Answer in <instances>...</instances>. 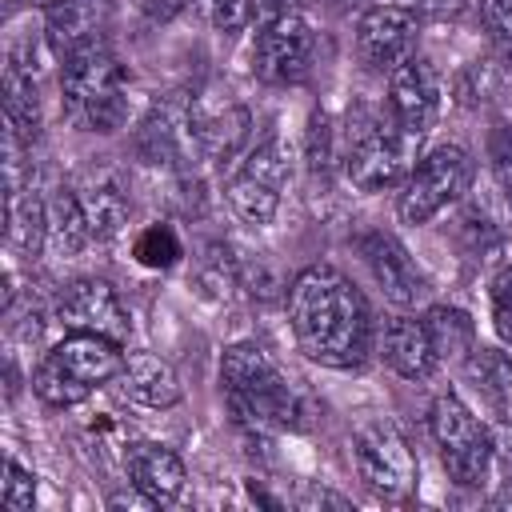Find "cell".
<instances>
[{"instance_id": "obj_7", "label": "cell", "mask_w": 512, "mask_h": 512, "mask_svg": "<svg viewBox=\"0 0 512 512\" xmlns=\"http://www.w3.org/2000/svg\"><path fill=\"white\" fill-rule=\"evenodd\" d=\"M468 184H472V156L460 144H436L400 180L396 212L404 224H428L444 208H452L468 192Z\"/></svg>"}, {"instance_id": "obj_33", "label": "cell", "mask_w": 512, "mask_h": 512, "mask_svg": "<svg viewBox=\"0 0 512 512\" xmlns=\"http://www.w3.org/2000/svg\"><path fill=\"white\" fill-rule=\"evenodd\" d=\"M300 504H308V508H316V504L348 508V500H344V496H336V492H328V488H312V492H304V500H300Z\"/></svg>"}, {"instance_id": "obj_10", "label": "cell", "mask_w": 512, "mask_h": 512, "mask_svg": "<svg viewBox=\"0 0 512 512\" xmlns=\"http://www.w3.org/2000/svg\"><path fill=\"white\" fill-rule=\"evenodd\" d=\"M420 44V16L408 12L404 4H372L356 20V56L372 72H396L404 60L416 56Z\"/></svg>"}, {"instance_id": "obj_24", "label": "cell", "mask_w": 512, "mask_h": 512, "mask_svg": "<svg viewBox=\"0 0 512 512\" xmlns=\"http://www.w3.org/2000/svg\"><path fill=\"white\" fill-rule=\"evenodd\" d=\"M48 240H52V248H60L68 256L92 244L84 208L76 200V188H68V184L52 188V196H48Z\"/></svg>"}, {"instance_id": "obj_22", "label": "cell", "mask_w": 512, "mask_h": 512, "mask_svg": "<svg viewBox=\"0 0 512 512\" xmlns=\"http://www.w3.org/2000/svg\"><path fill=\"white\" fill-rule=\"evenodd\" d=\"M224 200L244 224H256V228L272 224L276 212H280V188L260 180V176H252V172H244V168L224 184Z\"/></svg>"}, {"instance_id": "obj_8", "label": "cell", "mask_w": 512, "mask_h": 512, "mask_svg": "<svg viewBox=\"0 0 512 512\" xmlns=\"http://www.w3.org/2000/svg\"><path fill=\"white\" fill-rule=\"evenodd\" d=\"M352 456L360 480L380 500H404L416 488V456L392 416H368L352 432Z\"/></svg>"}, {"instance_id": "obj_32", "label": "cell", "mask_w": 512, "mask_h": 512, "mask_svg": "<svg viewBox=\"0 0 512 512\" xmlns=\"http://www.w3.org/2000/svg\"><path fill=\"white\" fill-rule=\"evenodd\" d=\"M396 4H404L420 20H452V16H460L468 8V0H396Z\"/></svg>"}, {"instance_id": "obj_16", "label": "cell", "mask_w": 512, "mask_h": 512, "mask_svg": "<svg viewBox=\"0 0 512 512\" xmlns=\"http://www.w3.org/2000/svg\"><path fill=\"white\" fill-rule=\"evenodd\" d=\"M116 380L132 404L152 408V412H164V408L180 404V396H184L176 368L156 352H124V368Z\"/></svg>"}, {"instance_id": "obj_13", "label": "cell", "mask_w": 512, "mask_h": 512, "mask_svg": "<svg viewBox=\"0 0 512 512\" xmlns=\"http://www.w3.org/2000/svg\"><path fill=\"white\" fill-rule=\"evenodd\" d=\"M356 252L364 256V264H368L372 280L380 284L384 300H392L396 308H412L428 296L432 284H428L424 268L408 256V248L392 232H364L356 240Z\"/></svg>"}, {"instance_id": "obj_9", "label": "cell", "mask_w": 512, "mask_h": 512, "mask_svg": "<svg viewBox=\"0 0 512 512\" xmlns=\"http://www.w3.org/2000/svg\"><path fill=\"white\" fill-rule=\"evenodd\" d=\"M316 36L300 12L268 16L252 40V76L264 84H300L312 64Z\"/></svg>"}, {"instance_id": "obj_4", "label": "cell", "mask_w": 512, "mask_h": 512, "mask_svg": "<svg viewBox=\"0 0 512 512\" xmlns=\"http://www.w3.org/2000/svg\"><path fill=\"white\" fill-rule=\"evenodd\" d=\"M60 92H64V108L76 124H84L88 132L112 136L124 128L128 120V80H124V64L112 56V48L104 40L64 56L60 68Z\"/></svg>"}, {"instance_id": "obj_34", "label": "cell", "mask_w": 512, "mask_h": 512, "mask_svg": "<svg viewBox=\"0 0 512 512\" xmlns=\"http://www.w3.org/2000/svg\"><path fill=\"white\" fill-rule=\"evenodd\" d=\"M260 12H268V16H280V12H292V4L296 0H252Z\"/></svg>"}, {"instance_id": "obj_27", "label": "cell", "mask_w": 512, "mask_h": 512, "mask_svg": "<svg viewBox=\"0 0 512 512\" xmlns=\"http://www.w3.org/2000/svg\"><path fill=\"white\" fill-rule=\"evenodd\" d=\"M0 504L8 512H28L36 504V472L24 468L16 456L4 460V484H0Z\"/></svg>"}, {"instance_id": "obj_12", "label": "cell", "mask_w": 512, "mask_h": 512, "mask_svg": "<svg viewBox=\"0 0 512 512\" xmlns=\"http://www.w3.org/2000/svg\"><path fill=\"white\" fill-rule=\"evenodd\" d=\"M440 104H444V88H440V72L428 56H412L396 72H388V116L412 140H424L432 132Z\"/></svg>"}, {"instance_id": "obj_36", "label": "cell", "mask_w": 512, "mask_h": 512, "mask_svg": "<svg viewBox=\"0 0 512 512\" xmlns=\"http://www.w3.org/2000/svg\"><path fill=\"white\" fill-rule=\"evenodd\" d=\"M504 416H508V420H512V400H508V408H504Z\"/></svg>"}, {"instance_id": "obj_6", "label": "cell", "mask_w": 512, "mask_h": 512, "mask_svg": "<svg viewBox=\"0 0 512 512\" xmlns=\"http://www.w3.org/2000/svg\"><path fill=\"white\" fill-rule=\"evenodd\" d=\"M428 432H432V440L440 448L448 480H456L460 488H480L492 476V468H496V436L488 432V424L456 392H440L432 400Z\"/></svg>"}, {"instance_id": "obj_15", "label": "cell", "mask_w": 512, "mask_h": 512, "mask_svg": "<svg viewBox=\"0 0 512 512\" xmlns=\"http://www.w3.org/2000/svg\"><path fill=\"white\" fill-rule=\"evenodd\" d=\"M380 356L384 364L404 376V380H428L436 372V348H432V336L424 328V320L416 316H392L384 320V332H380Z\"/></svg>"}, {"instance_id": "obj_30", "label": "cell", "mask_w": 512, "mask_h": 512, "mask_svg": "<svg viewBox=\"0 0 512 512\" xmlns=\"http://www.w3.org/2000/svg\"><path fill=\"white\" fill-rule=\"evenodd\" d=\"M480 16H484V28H488L496 56L512 68V0H484Z\"/></svg>"}, {"instance_id": "obj_25", "label": "cell", "mask_w": 512, "mask_h": 512, "mask_svg": "<svg viewBox=\"0 0 512 512\" xmlns=\"http://www.w3.org/2000/svg\"><path fill=\"white\" fill-rule=\"evenodd\" d=\"M468 372H472L476 388H484L488 400L504 412L508 400H512V356H504L500 348H484V344H476V348L468 352Z\"/></svg>"}, {"instance_id": "obj_31", "label": "cell", "mask_w": 512, "mask_h": 512, "mask_svg": "<svg viewBox=\"0 0 512 512\" xmlns=\"http://www.w3.org/2000/svg\"><path fill=\"white\" fill-rule=\"evenodd\" d=\"M488 156H492V176L508 200V212H512V128H496L488 136Z\"/></svg>"}, {"instance_id": "obj_17", "label": "cell", "mask_w": 512, "mask_h": 512, "mask_svg": "<svg viewBox=\"0 0 512 512\" xmlns=\"http://www.w3.org/2000/svg\"><path fill=\"white\" fill-rule=\"evenodd\" d=\"M48 12V44L52 52L64 60L96 40H104V16H108V0H56Z\"/></svg>"}, {"instance_id": "obj_5", "label": "cell", "mask_w": 512, "mask_h": 512, "mask_svg": "<svg viewBox=\"0 0 512 512\" xmlns=\"http://www.w3.org/2000/svg\"><path fill=\"white\" fill-rule=\"evenodd\" d=\"M420 140H412L408 132H400V124L384 112L372 108H356L348 116L344 128V176L352 188L360 192H384L392 184H400L412 168V152Z\"/></svg>"}, {"instance_id": "obj_29", "label": "cell", "mask_w": 512, "mask_h": 512, "mask_svg": "<svg viewBox=\"0 0 512 512\" xmlns=\"http://www.w3.org/2000/svg\"><path fill=\"white\" fill-rule=\"evenodd\" d=\"M488 312H492L496 336L512 348V264H504L492 276V284H488Z\"/></svg>"}, {"instance_id": "obj_19", "label": "cell", "mask_w": 512, "mask_h": 512, "mask_svg": "<svg viewBox=\"0 0 512 512\" xmlns=\"http://www.w3.org/2000/svg\"><path fill=\"white\" fill-rule=\"evenodd\" d=\"M248 112L240 104H224V108H188V136L192 144L212 156V160H224L232 152H240V144L248 140Z\"/></svg>"}, {"instance_id": "obj_20", "label": "cell", "mask_w": 512, "mask_h": 512, "mask_svg": "<svg viewBox=\"0 0 512 512\" xmlns=\"http://www.w3.org/2000/svg\"><path fill=\"white\" fill-rule=\"evenodd\" d=\"M4 124L20 144H32L40 136V88L32 80V68H24L16 56L4 68Z\"/></svg>"}, {"instance_id": "obj_18", "label": "cell", "mask_w": 512, "mask_h": 512, "mask_svg": "<svg viewBox=\"0 0 512 512\" xmlns=\"http://www.w3.org/2000/svg\"><path fill=\"white\" fill-rule=\"evenodd\" d=\"M72 188H76V200H80V208H84L92 244L112 240V236L124 228V220H128V196H124L120 180L108 176V172H92L88 180H80V184H72Z\"/></svg>"}, {"instance_id": "obj_37", "label": "cell", "mask_w": 512, "mask_h": 512, "mask_svg": "<svg viewBox=\"0 0 512 512\" xmlns=\"http://www.w3.org/2000/svg\"><path fill=\"white\" fill-rule=\"evenodd\" d=\"M340 4H364V0H340Z\"/></svg>"}, {"instance_id": "obj_28", "label": "cell", "mask_w": 512, "mask_h": 512, "mask_svg": "<svg viewBox=\"0 0 512 512\" xmlns=\"http://www.w3.org/2000/svg\"><path fill=\"white\" fill-rule=\"evenodd\" d=\"M212 32H240L252 20V0H192Z\"/></svg>"}, {"instance_id": "obj_35", "label": "cell", "mask_w": 512, "mask_h": 512, "mask_svg": "<svg viewBox=\"0 0 512 512\" xmlns=\"http://www.w3.org/2000/svg\"><path fill=\"white\" fill-rule=\"evenodd\" d=\"M28 4H40V8H52L56 0H28Z\"/></svg>"}, {"instance_id": "obj_14", "label": "cell", "mask_w": 512, "mask_h": 512, "mask_svg": "<svg viewBox=\"0 0 512 512\" xmlns=\"http://www.w3.org/2000/svg\"><path fill=\"white\" fill-rule=\"evenodd\" d=\"M124 472H128V484L144 496V504L152 508H168L184 496L188 488V468L184 460L168 448V444H156V440H140L124 452Z\"/></svg>"}, {"instance_id": "obj_23", "label": "cell", "mask_w": 512, "mask_h": 512, "mask_svg": "<svg viewBox=\"0 0 512 512\" xmlns=\"http://www.w3.org/2000/svg\"><path fill=\"white\" fill-rule=\"evenodd\" d=\"M424 328L432 336L436 360H468V352L476 348V328H472V316L464 308L436 304L424 312Z\"/></svg>"}, {"instance_id": "obj_3", "label": "cell", "mask_w": 512, "mask_h": 512, "mask_svg": "<svg viewBox=\"0 0 512 512\" xmlns=\"http://www.w3.org/2000/svg\"><path fill=\"white\" fill-rule=\"evenodd\" d=\"M120 368H124V344L92 332H68L32 368V392L48 408H72L84 404L108 380H116Z\"/></svg>"}, {"instance_id": "obj_2", "label": "cell", "mask_w": 512, "mask_h": 512, "mask_svg": "<svg viewBox=\"0 0 512 512\" xmlns=\"http://www.w3.org/2000/svg\"><path fill=\"white\" fill-rule=\"evenodd\" d=\"M220 384L232 404V416L252 432L300 428V396L284 368L256 340H236L220 356Z\"/></svg>"}, {"instance_id": "obj_26", "label": "cell", "mask_w": 512, "mask_h": 512, "mask_svg": "<svg viewBox=\"0 0 512 512\" xmlns=\"http://www.w3.org/2000/svg\"><path fill=\"white\" fill-rule=\"evenodd\" d=\"M180 256H184V244H180V236H176L168 224H148V228L132 240V260H136L140 268L164 272V268L180 264Z\"/></svg>"}, {"instance_id": "obj_11", "label": "cell", "mask_w": 512, "mask_h": 512, "mask_svg": "<svg viewBox=\"0 0 512 512\" xmlns=\"http://www.w3.org/2000/svg\"><path fill=\"white\" fill-rule=\"evenodd\" d=\"M56 320L68 332H92V336H104L116 344H128V336H132V316L124 308L120 292L100 276L72 280L56 296Z\"/></svg>"}, {"instance_id": "obj_21", "label": "cell", "mask_w": 512, "mask_h": 512, "mask_svg": "<svg viewBox=\"0 0 512 512\" xmlns=\"http://www.w3.org/2000/svg\"><path fill=\"white\" fill-rule=\"evenodd\" d=\"M8 244L24 256H36L48 244V200L32 188H8Z\"/></svg>"}, {"instance_id": "obj_1", "label": "cell", "mask_w": 512, "mask_h": 512, "mask_svg": "<svg viewBox=\"0 0 512 512\" xmlns=\"http://www.w3.org/2000/svg\"><path fill=\"white\" fill-rule=\"evenodd\" d=\"M288 328L296 348L336 372H356L372 356V312L360 288L332 264H308L292 276L288 292Z\"/></svg>"}]
</instances>
